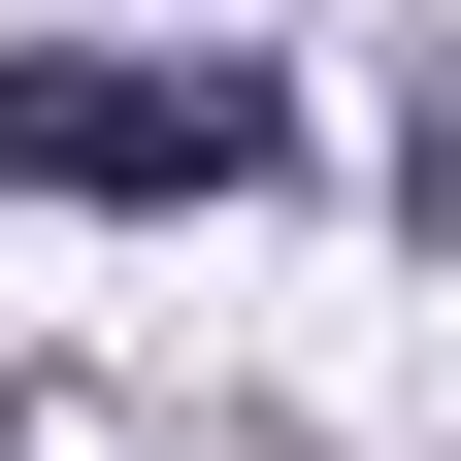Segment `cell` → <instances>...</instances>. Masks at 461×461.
Masks as SVG:
<instances>
[{
  "mask_svg": "<svg viewBox=\"0 0 461 461\" xmlns=\"http://www.w3.org/2000/svg\"><path fill=\"white\" fill-rule=\"evenodd\" d=\"M297 99L264 67H0V198H264Z\"/></svg>",
  "mask_w": 461,
  "mask_h": 461,
  "instance_id": "cell-1",
  "label": "cell"
}]
</instances>
